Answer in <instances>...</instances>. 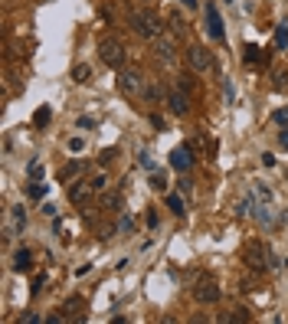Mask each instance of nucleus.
I'll return each mask as SVG.
<instances>
[{"instance_id":"nucleus-1","label":"nucleus","mask_w":288,"mask_h":324,"mask_svg":"<svg viewBox=\"0 0 288 324\" xmlns=\"http://www.w3.org/2000/svg\"><path fill=\"white\" fill-rule=\"evenodd\" d=\"M242 259H246V265H249L252 272L279 269V259H275V252H272L265 243H259V239H249V243L242 245Z\"/></svg>"},{"instance_id":"nucleus-2","label":"nucleus","mask_w":288,"mask_h":324,"mask_svg":"<svg viewBox=\"0 0 288 324\" xmlns=\"http://www.w3.org/2000/svg\"><path fill=\"white\" fill-rule=\"evenodd\" d=\"M128 26H131L138 36H144V40H157L164 33V23L154 10H131V13H128Z\"/></svg>"},{"instance_id":"nucleus-3","label":"nucleus","mask_w":288,"mask_h":324,"mask_svg":"<svg viewBox=\"0 0 288 324\" xmlns=\"http://www.w3.org/2000/svg\"><path fill=\"white\" fill-rule=\"evenodd\" d=\"M98 56H101V63H105V66L121 69L125 59H128V49H125V43L118 40V36H101V40H98Z\"/></svg>"},{"instance_id":"nucleus-4","label":"nucleus","mask_w":288,"mask_h":324,"mask_svg":"<svg viewBox=\"0 0 288 324\" xmlns=\"http://www.w3.org/2000/svg\"><path fill=\"white\" fill-rule=\"evenodd\" d=\"M118 88L125 95H131V98H144V76H141L138 69H121V76H118Z\"/></svg>"},{"instance_id":"nucleus-5","label":"nucleus","mask_w":288,"mask_h":324,"mask_svg":"<svg viewBox=\"0 0 288 324\" xmlns=\"http://www.w3.org/2000/svg\"><path fill=\"white\" fill-rule=\"evenodd\" d=\"M187 63H190V69L206 72V69H213V53L206 46H200V43H190L187 46Z\"/></svg>"},{"instance_id":"nucleus-6","label":"nucleus","mask_w":288,"mask_h":324,"mask_svg":"<svg viewBox=\"0 0 288 324\" xmlns=\"http://www.w3.org/2000/svg\"><path fill=\"white\" fill-rule=\"evenodd\" d=\"M193 298L200 301V305H213V301H219V285L213 282L210 275H200L193 285Z\"/></svg>"},{"instance_id":"nucleus-7","label":"nucleus","mask_w":288,"mask_h":324,"mask_svg":"<svg viewBox=\"0 0 288 324\" xmlns=\"http://www.w3.org/2000/svg\"><path fill=\"white\" fill-rule=\"evenodd\" d=\"M98 193V187H95V180L89 177V180H76V183H69V203H76V206H86L89 200Z\"/></svg>"},{"instance_id":"nucleus-8","label":"nucleus","mask_w":288,"mask_h":324,"mask_svg":"<svg viewBox=\"0 0 288 324\" xmlns=\"http://www.w3.org/2000/svg\"><path fill=\"white\" fill-rule=\"evenodd\" d=\"M154 53L161 56L164 63H171L174 53H177V36H174V33H161V36L154 40Z\"/></svg>"},{"instance_id":"nucleus-9","label":"nucleus","mask_w":288,"mask_h":324,"mask_svg":"<svg viewBox=\"0 0 288 324\" xmlns=\"http://www.w3.org/2000/svg\"><path fill=\"white\" fill-rule=\"evenodd\" d=\"M206 33L213 43H223V20H219L216 3H206Z\"/></svg>"},{"instance_id":"nucleus-10","label":"nucleus","mask_w":288,"mask_h":324,"mask_svg":"<svg viewBox=\"0 0 288 324\" xmlns=\"http://www.w3.org/2000/svg\"><path fill=\"white\" fill-rule=\"evenodd\" d=\"M190 164H193V158H190V144H177V148L171 151V167L180 170V174H187Z\"/></svg>"},{"instance_id":"nucleus-11","label":"nucleus","mask_w":288,"mask_h":324,"mask_svg":"<svg viewBox=\"0 0 288 324\" xmlns=\"http://www.w3.org/2000/svg\"><path fill=\"white\" fill-rule=\"evenodd\" d=\"M167 108H171L174 115H187L190 111V92H184V88L167 92Z\"/></svg>"},{"instance_id":"nucleus-12","label":"nucleus","mask_w":288,"mask_h":324,"mask_svg":"<svg viewBox=\"0 0 288 324\" xmlns=\"http://www.w3.org/2000/svg\"><path fill=\"white\" fill-rule=\"evenodd\" d=\"M242 59H246V66H265L269 63V53L259 49L256 43H246V46H242Z\"/></svg>"},{"instance_id":"nucleus-13","label":"nucleus","mask_w":288,"mask_h":324,"mask_svg":"<svg viewBox=\"0 0 288 324\" xmlns=\"http://www.w3.org/2000/svg\"><path fill=\"white\" fill-rule=\"evenodd\" d=\"M86 170H89V164H86V161H72V164H66L63 170H59V180H66V183H69L72 177L79 180V177L86 174Z\"/></svg>"},{"instance_id":"nucleus-14","label":"nucleus","mask_w":288,"mask_h":324,"mask_svg":"<svg viewBox=\"0 0 288 324\" xmlns=\"http://www.w3.org/2000/svg\"><path fill=\"white\" fill-rule=\"evenodd\" d=\"M66 318H76V321H86V298H69L63 305Z\"/></svg>"},{"instance_id":"nucleus-15","label":"nucleus","mask_w":288,"mask_h":324,"mask_svg":"<svg viewBox=\"0 0 288 324\" xmlns=\"http://www.w3.org/2000/svg\"><path fill=\"white\" fill-rule=\"evenodd\" d=\"M30 265H33V255L26 252V249H20V252L13 255V272H30Z\"/></svg>"},{"instance_id":"nucleus-16","label":"nucleus","mask_w":288,"mask_h":324,"mask_svg":"<svg viewBox=\"0 0 288 324\" xmlns=\"http://www.w3.org/2000/svg\"><path fill=\"white\" fill-rule=\"evenodd\" d=\"M272 88L275 92H285L288 88V69H272Z\"/></svg>"},{"instance_id":"nucleus-17","label":"nucleus","mask_w":288,"mask_h":324,"mask_svg":"<svg viewBox=\"0 0 288 324\" xmlns=\"http://www.w3.org/2000/svg\"><path fill=\"white\" fill-rule=\"evenodd\" d=\"M171 33H174V36H187V20H184L180 13L171 16Z\"/></svg>"},{"instance_id":"nucleus-18","label":"nucleus","mask_w":288,"mask_h":324,"mask_svg":"<svg viewBox=\"0 0 288 324\" xmlns=\"http://www.w3.org/2000/svg\"><path fill=\"white\" fill-rule=\"evenodd\" d=\"M144 98H148V102H167V98H164V88L157 85V82L144 88Z\"/></svg>"},{"instance_id":"nucleus-19","label":"nucleus","mask_w":288,"mask_h":324,"mask_svg":"<svg viewBox=\"0 0 288 324\" xmlns=\"http://www.w3.org/2000/svg\"><path fill=\"white\" fill-rule=\"evenodd\" d=\"M49 118H53V111L43 105V108H36V115H33V125L36 128H43V125H49Z\"/></svg>"},{"instance_id":"nucleus-20","label":"nucleus","mask_w":288,"mask_h":324,"mask_svg":"<svg viewBox=\"0 0 288 324\" xmlns=\"http://www.w3.org/2000/svg\"><path fill=\"white\" fill-rule=\"evenodd\" d=\"M167 210H171V213H184V210H187V203H184V200L177 197V193H171V197H167Z\"/></svg>"},{"instance_id":"nucleus-21","label":"nucleus","mask_w":288,"mask_h":324,"mask_svg":"<svg viewBox=\"0 0 288 324\" xmlns=\"http://www.w3.org/2000/svg\"><path fill=\"white\" fill-rule=\"evenodd\" d=\"M101 206H105V210H111V213H115V210H121V193H108V197L101 200Z\"/></svg>"},{"instance_id":"nucleus-22","label":"nucleus","mask_w":288,"mask_h":324,"mask_svg":"<svg viewBox=\"0 0 288 324\" xmlns=\"http://www.w3.org/2000/svg\"><path fill=\"white\" fill-rule=\"evenodd\" d=\"M72 79L76 82H89L92 79V69H89V66H76V69H72Z\"/></svg>"},{"instance_id":"nucleus-23","label":"nucleus","mask_w":288,"mask_h":324,"mask_svg":"<svg viewBox=\"0 0 288 324\" xmlns=\"http://www.w3.org/2000/svg\"><path fill=\"white\" fill-rule=\"evenodd\" d=\"M219 321H249V311L246 308H233V315H223Z\"/></svg>"},{"instance_id":"nucleus-24","label":"nucleus","mask_w":288,"mask_h":324,"mask_svg":"<svg viewBox=\"0 0 288 324\" xmlns=\"http://www.w3.org/2000/svg\"><path fill=\"white\" fill-rule=\"evenodd\" d=\"M151 190L164 193V190H167V177H164V174H151Z\"/></svg>"},{"instance_id":"nucleus-25","label":"nucleus","mask_w":288,"mask_h":324,"mask_svg":"<svg viewBox=\"0 0 288 324\" xmlns=\"http://www.w3.org/2000/svg\"><path fill=\"white\" fill-rule=\"evenodd\" d=\"M10 216H13V226L20 230V226H26V213H23V206H13L10 210Z\"/></svg>"},{"instance_id":"nucleus-26","label":"nucleus","mask_w":288,"mask_h":324,"mask_svg":"<svg viewBox=\"0 0 288 324\" xmlns=\"http://www.w3.org/2000/svg\"><path fill=\"white\" fill-rule=\"evenodd\" d=\"M115 230H118V233H131V230H134V220H131V216H118Z\"/></svg>"},{"instance_id":"nucleus-27","label":"nucleus","mask_w":288,"mask_h":324,"mask_svg":"<svg viewBox=\"0 0 288 324\" xmlns=\"http://www.w3.org/2000/svg\"><path fill=\"white\" fill-rule=\"evenodd\" d=\"M275 46L279 49L288 46V26H279V30H275Z\"/></svg>"},{"instance_id":"nucleus-28","label":"nucleus","mask_w":288,"mask_h":324,"mask_svg":"<svg viewBox=\"0 0 288 324\" xmlns=\"http://www.w3.org/2000/svg\"><path fill=\"white\" fill-rule=\"evenodd\" d=\"M26 193H30L33 200H39V197H43V193H46V187H43V183H33V187L26 190Z\"/></svg>"},{"instance_id":"nucleus-29","label":"nucleus","mask_w":288,"mask_h":324,"mask_svg":"<svg viewBox=\"0 0 288 324\" xmlns=\"http://www.w3.org/2000/svg\"><path fill=\"white\" fill-rule=\"evenodd\" d=\"M69 151L76 154V151H86V141L82 138H69Z\"/></svg>"},{"instance_id":"nucleus-30","label":"nucleus","mask_w":288,"mask_h":324,"mask_svg":"<svg viewBox=\"0 0 288 324\" xmlns=\"http://www.w3.org/2000/svg\"><path fill=\"white\" fill-rule=\"evenodd\" d=\"M180 88H184V92H193V79H190V76H180Z\"/></svg>"},{"instance_id":"nucleus-31","label":"nucleus","mask_w":288,"mask_h":324,"mask_svg":"<svg viewBox=\"0 0 288 324\" xmlns=\"http://www.w3.org/2000/svg\"><path fill=\"white\" fill-rule=\"evenodd\" d=\"M92 180H95V187H98V190H105V187H108V177H105V174H95Z\"/></svg>"},{"instance_id":"nucleus-32","label":"nucleus","mask_w":288,"mask_h":324,"mask_svg":"<svg viewBox=\"0 0 288 324\" xmlns=\"http://www.w3.org/2000/svg\"><path fill=\"white\" fill-rule=\"evenodd\" d=\"M151 125H154V131H167V128H164V118H161V115H151Z\"/></svg>"},{"instance_id":"nucleus-33","label":"nucleus","mask_w":288,"mask_h":324,"mask_svg":"<svg viewBox=\"0 0 288 324\" xmlns=\"http://www.w3.org/2000/svg\"><path fill=\"white\" fill-rule=\"evenodd\" d=\"M39 174H43V167H39V161H33V164H30V177H33V180H39Z\"/></svg>"},{"instance_id":"nucleus-34","label":"nucleus","mask_w":288,"mask_h":324,"mask_svg":"<svg viewBox=\"0 0 288 324\" xmlns=\"http://www.w3.org/2000/svg\"><path fill=\"white\" fill-rule=\"evenodd\" d=\"M275 121H279V125H285V121H288V108H282V111H275Z\"/></svg>"},{"instance_id":"nucleus-35","label":"nucleus","mask_w":288,"mask_h":324,"mask_svg":"<svg viewBox=\"0 0 288 324\" xmlns=\"http://www.w3.org/2000/svg\"><path fill=\"white\" fill-rule=\"evenodd\" d=\"M148 226H151V230H157V226H161V220H157V213H148Z\"/></svg>"},{"instance_id":"nucleus-36","label":"nucleus","mask_w":288,"mask_h":324,"mask_svg":"<svg viewBox=\"0 0 288 324\" xmlns=\"http://www.w3.org/2000/svg\"><path fill=\"white\" fill-rule=\"evenodd\" d=\"M223 92H226V102H233L236 92H233V85H229V82H223Z\"/></svg>"},{"instance_id":"nucleus-37","label":"nucleus","mask_w":288,"mask_h":324,"mask_svg":"<svg viewBox=\"0 0 288 324\" xmlns=\"http://www.w3.org/2000/svg\"><path fill=\"white\" fill-rule=\"evenodd\" d=\"M279 144H282V148H288V128H285V131L279 135Z\"/></svg>"},{"instance_id":"nucleus-38","label":"nucleus","mask_w":288,"mask_h":324,"mask_svg":"<svg viewBox=\"0 0 288 324\" xmlns=\"http://www.w3.org/2000/svg\"><path fill=\"white\" fill-rule=\"evenodd\" d=\"M180 3H187V7H196V0H180Z\"/></svg>"},{"instance_id":"nucleus-39","label":"nucleus","mask_w":288,"mask_h":324,"mask_svg":"<svg viewBox=\"0 0 288 324\" xmlns=\"http://www.w3.org/2000/svg\"><path fill=\"white\" fill-rule=\"evenodd\" d=\"M144 3H157V0H144Z\"/></svg>"}]
</instances>
